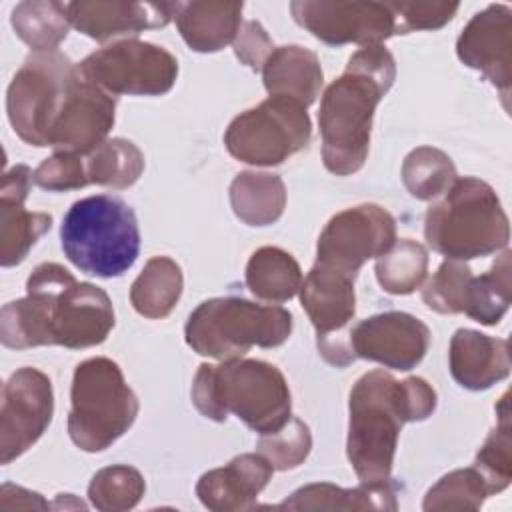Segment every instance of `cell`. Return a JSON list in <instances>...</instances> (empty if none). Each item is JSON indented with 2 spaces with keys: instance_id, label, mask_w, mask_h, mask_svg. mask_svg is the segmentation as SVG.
Wrapping results in <instances>:
<instances>
[{
  "instance_id": "8",
  "label": "cell",
  "mask_w": 512,
  "mask_h": 512,
  "mask_svg": "<svg viewBox=\"0 0 512 512\" xmlns=\"http://www.w3.org/2000/svg\"><path fill=\"white\" fill-rule=\"evenodd\" d=\"M72 408L68 414L70 440L84 452L106 450L138 416V398L110 358H88L74 370Z\"/></svg>"
},
{
  "instance_id": "28",
  "label": "cell",
  "mask_w": 512,
  "mask_h": 512,
  "mask_svg": "<svg viewBox=\"0 0 512 512\" xmlns=\"http://www.w3.org/2000/svg\"><path fill=\"white\" fill-rule=\"evenodd\" d=\"M182 294V270L168 256H154L132 282L130 302L146 318H164Z\"/></svg>"
},
{
  "instance_id": "41",
  "label": "cell",
  "mask_w": 512,
  "mask_h": 512,
  "mask_svg": "<svg viewBox=\"0 0 512 512\" xmlns=\"http://www.w3.org/2000/svg\"><path fill=\"white\" fill-rule=\"evenodd\" d=\"M272 50V40L258 22L250 20L242 26V30H238V36L234 40V52L252 70H262Z\"/></svg>"
},
{
  "instance_id": "3",
  "label": "cell",
  "mask_w": 512,
  "mask_h": 512,
  "mask_svg": "<svg viewBox=\"0 0 512 512\" xmlns=\"http://www.w3.org/2000/svg\"><path fill=\"white\" fill-rule=\"evenodd\" d=\"M394 78L392 54L376 44L352 54L344 74L326 88L318 112L326 170L348 176L364 166L376 106Z\"/></svg>"
},
{
  "instance_id": "30",
  "label": "cell",
  "mask_w": 512,
  "mask_h": 512,
  "mask_svg": "<svg viewBox=\"0 0 512 512\" xmlns=\"http://www.w3.org/2000/svg\"><path fill=\"white\" fill-rule=\"evenodd\" d=\"M84 166L88 184L128 188L140 178L144 156L130 140L112 138L86 154Z\"/></svg>"
},
{
  "instance_id": "22",
  "label": "cell",
  "mask_w": 512,
  "mask_h": 512,
  "mask_svg": "<svg viewBox=\"0 0 512 512\" xmlns=\"http://www.w3.org/2000/svg\"><path fill=\"white\" fill-rule=\"evenodd\" d=\"M452 378L468 390H486L510 374L508 340L460 328L450 340Z\"/></svg>"
},
{
  "instance_id": "31",
  "label": "cell",
  "mask_w": 512,
  "mask_h": 512,
  "mask_svg": "<svg viewBox=\"0 0 512 512\" xmlns=\"http://www.w3.org/2000/svg\"><path fill=\"white\" fill-rule=\"evenodd\" d=\"M16 34L36 52H50L68 36L70 20L62 2H20L12 10Z\"/></svg>"
},
{
  "instance_id": "35",
  "label": "cell",
  "mask_w": 512,
  "mask_h": 512,
  "mask_svg": "<svg viewBox=\"0 0 512 512\" xmlns=\"http://www.w3.org/2000/svg\"><path fill=\"white\" fill-rule=\"evenodd\" d=\"M146 484L142 474L124 464L102 468L88 486V498L102 512H120L134 508L144 496Z\"/></svg>"
},
{
  "instance_id": "13",
  "label": "cell",
  "mask_w": 512,
  "mask_h": 512,
  "mask_svg": "<svg viewBox=\"0 0 512 512\" xmlns=\"http://www.w3.org/2000/svg\"><path fill=\"white\" fill-rule=\"evenodd\" d=\"M394 242V218L376 204H360L330 218L318 238L316 262L356 278L366 260L380 258Z\"/></svg>"
},
{
  "instance_id": "29",
  "label": "cell",
  "mask_w": 512,
  "mask_h": 512,
  "mask_svg": "<svg viewBox=\"0 0 512 512\" xmlns=\"http://www.w3.org/2000/svg\"><path fill=\"white\" fill-rule=\"evenodd\" d=\"M510 286V252L506 250L486 274L470 278L464 314L486 326L498 324L510 306Z\"/></svg>"
},
{
  "instance_id": "39",
  "label": "cell",
  "mask_w": 512,
  "mask_h": 512,
  "mask_svg": "<svg viewBox=\"0 0 512 512\" xmlns=\"http://www.w3.org/2000/svg\"><path fill=\"white\" fill-rule=\"evenodd\" d=\"M34 182L48 192H66L88 184L82 154L54 152L34 170Z\"/></svg>"
},
{
  "instance_id": "32",
  "label": "cell",
  "mask_w": 512,
  "mask_h": 512,
  "mask_svg": "<svg viewBox=\"0 0 512 512\" xmlns=\"http://www.w3.org/2000/svg\"><path fill=\"white\" fill-rule=\"evenodd\" d=\"M428 252L422 244L402 238L376 262V278L390 294H410L426 278Z\"/></svg>"
},
{
  "instance_id": "10",
  "label": "cell",
  "mask_w": 512,
  "mask_h": 512,
  "mask_svg": "<svg viewBox=\"0 0 512 512\" xmlns=\"http://www.w3.org/2000/svg\"><path fill=\"white\" fill-rule=\"evenodd\" d=\"M76 64L58 50L30 54L8 86L6 110L14 132L32 146H48Z\"/></svg>"
},
{
  "instance_id": "5",
  "label": "cell",
  "mask_w": 512,
  "mask_h": 512,
  "mask_svg": "<svg viewBox=\"0 0 512 512\" xmlns=\"http://www.w3.org/2000/svg\"><path fill=\"white\" fill-rule=\"evenodd\" d=\"M60 242L66 258L84 274L116 278L138 258V220L122 198L88 196L76 200L64 214Z\"/></svg>"
},
{
  "instance_id": "38",
  "label": "cell",
  "mask_w": 512,
  "mask_h": 512,
  "mask_svg": "<svg viewBox=\"0 0 512 512\" xmlns=\"http://www.w3.org/2000/svg\"><path fill=\"white\" fill-rule=\"evenodd\" d=\"M312 448V436L308 426L290 418L278 432L262 434L258 442V454H262L274 470H290L304 462Z\"/></svg>"
},
{
  "instance_id": "23",
  "label": "cell",
  "mask_w": 512,
  "mask_h": 512,
  "mask_svg": "<svg viewBox=\"0 0 512 512\" xmlns=\"http://www.w3.org/2000/svg\"><path fill=\"white\" fill-rule=\"evenodd\" d=\"M242 2H176V26L196 52H216L234 42L240 30Z\"/></svg>"
},
{
  "instance_id": "14",
  "label": "cell",
  "mask_w": 512,
  "mask_h": 512,
  "mask_svg": "<svg viewBox=\"0 0 512 512\" xmlns=\"http://www.w3.org/2000/svg\"><path fill=\"white\" fill-rule=\"evenodd\" d=\"M294 20L330 46H376L396 34V18L388 2H316L290 4Z\"/></svg>"
},
{
  "instance_id": "36",
  "label": "cell",
  "mask_w": 512,
  "mask_h": 512,
  "mask_svg": "<svg viewBox=\"0 0 512 512\" xmlns=\"http://www.w3.org/2000/svg\"><path fill=\"white\" fill-rule=\"evenodd\" d=\"M488 488L478 474V470L472 468H460L444 478H440L424 498L422 508L426 512L432 510H478L482 502L486 500Z\"/></svg>"
},
{
  "instance_id": "12",
  "label": "cell",
  "mask_w": 512,
  "mask_h": 512,
  "mask_svg": "<svg viewBox=\"0 0 512 512\" xmlns=\"http://www.w3.org/2000/svg\"><path fill=\"white\" fill-rule=\"evenodd\" d=\"M300 302L316 328L320 354L338 368L354 362L348 330L356 312L354 278L316 262L302 280Z\"/></svg>"
},
{
  "instance_id": "1",
  "label": "cell",
  "mask_w": 512,
  "mask_h": 512,
  "mask_svg": "<svg viewBox=\"0 0 512 512\" xmlns=\"http://www.w3.org/2000/svg\"><path fill=\"white\" fill-rule=\"evenodd\" d=\"M114 326L108 294L78 282L64 266L44 262L26 280V296L2 306L0 340L6 348L102 344Z\"/></svg>"
},
{
  "instance_id": "33",
  "label": "cell",
  "mask_w": 512,
  "mask_h": 512,
  "mask_svg": "<svg viewBox=\"0 0 512 512\" xmlns=\"http://www.w3.org/2000/svg\"><path fill=\"white\" fill-rule=\"evenodd\" d=\"M456 180L452 160L438 148L420 146L412 150L402 164V182L418 200H432L444 194Z\"/></svg>"
},
{
  "instance_id": "20",
  "label": "cell",
  "mask_w": 512,
  "mask_h": 512,
  "mask_svg": "<svg viewBox=\"0 0 512 512\" xmlns=\"http://www.w3.org/2000/svg\"><path fill=\"white\" fill-rule=\"evenodd\" d=\"M70 26L78 32L106 42L116 36L162 28L176 12L174 2H102L80 0L66 4Z\"/></svg>"
},
{
  "instance_id": "18",
  "label": "cell",
  "mask_w": 512,
  "mask_h": 512,
  "mask_svg": "<svg viewBox=\"0 0 512 512\" xmlns=\"http://www.w3.org/2000/svg\"><path fill=\"white\" fill-rule=\"evenodd\" d=\"M458 58L482 72L502 94L508 110L512 82V10L504 4H490L472 16L456 42Z\"/></svg>"
},
{
  "instance_id": "11",
  "label": "cell",
  "mask_w": 512,
  "mask_h": 512,
  "mask_svg": "<svg viewBox=\"0 0 512 512\" xmlns=\"http://www.w3.org/2000/svg\"><path fill=\"white\" fill-rule=\"evenodd\" d=\"M78 68L112 96H160L174 86L178 76V62L168 50L136 38L88 54Z\"/></svg>"
},
{
  "instance_id": "34",
  "label": "cell",
  "mask_w": 512,
  "mask_h": 512,
  "mask_svg": "<svg viewBox=\"0 0 512 512\" xmlns=\"http://www.w3.org/2000/svg\"><path fill=\"white\" fill-rule=\"evenodd\" d=\"M498 424L488 434L484 446L476 454L474 468L482 476L488 494L502 492L512 480V456H510V408H508V392L500 398L496 408Z\"/></svg>"
},
{
  "instance_id": "7",
  "label": "cell",
  "mask_w": 512,
  "mask_h": 512,
  "mask_svg": "<svg viewBox=\"0 0 512 512\" xmlns=\"http://www.w3.org/2000/svg\"><path fill=\"white\" fill-rule=\"evenodd\" d=\"M290 332L292 314L286 308L234 296L202 302L184 328L188 346L196 354L216 360L240 358L252 346H280Z\"/></svg>"
},
{
  "instance_id": "42",
  "label": "cell",
  "mask_w": 512,
  "mask_h": 512,
  "mask_svg": "<svg viewBox=\"0 0 512 512\" xmlns=\"http://www.w3.org/2000/svg\"><path fill=\"white\" fill-rule=\"evenodd\" d=\"M0 508L2 510H48L50 504L36 492L24 490L14 484H2L0 490Z\"/></svg>"
},
{
  "instance_id": "6",
  "label": "cell",
  "mask_w": 512,
  "mask_h": 512,
  "mask_svg": "<svg viewBox=\"0 0 512 512\" xmlns=\"http://www.w3.org/2000/svg\"><path fill=\"white\" fill-rule=\"evenodd\" d=\"M424 236L432 250L448 260H470L494 254L508 244V216L486 182L456 178L446 196L428 208Z\"/></svg>"
},
{
  "instance_id": "25",
  "label": "cell",
  "mask_w": 512,
  "mask_h": 512,
  "mask_svg": "<svg viewBox=\"0 0 512 512\" xmlns=\"http://www.w3.org/2000/svg\"><path fill=\"white\" fill-rule=\"evenodd\" d=\"M276 508L280 510H396L390 482L360 484L344 490L334 484H308L298 488Z\"/></svg>"
},
{
  "instance_id": "19",
  "label": "cell",
  "mask_w": 512,
  "mask_h": 512,
  "mask_svg": "<svg viewBox=\"0 0 512 512\" xmlns=\"http://www.w3.org/2000/svg\"><path fill=\"white\" fill-rule=\"evenodd\" d=\"M32 170L26 164H16L2 176L0 186V264L4 268L20 264L30 248L52 226V216L46 212H28Z\"/></svg>"
},
{
  "instance_id": "16",
  "label": "cell",
  "mask_w": 512,
  "mask_h": 512,
  "mask_svg": "<svg viewBox=\"0 0 512 512\" xmlns=\"http://www.w3.org/2000/svg\"><path fill=\"white\" fill-rule=\"evenodd\" d=\"M116 98L88 80L78 64L50 130L48 146L56 152L90 154L114 126Z\"/></svg>"
},
{
  "instance_id": "15",
  "label": "cell",
  "mask_w": 512,
  "mask_h": 512,
  "mask_svg": "<svg viewBox=\"0 0 512 512\" xmlns=\"http://www.w3.org/2000/svg\"><path fill=\"white\" fill-rule=\"evenodd\" d=\"M54 412L50 378L36 368L16 370L4 384L0 410V462L22 456L48 428Z\"/></svg>"
},
{
  "instance_id": "27",
  "label": "cell",
  "mask_w": 512,
  "mask_h": 512,
  "mask_svg": "<svg viewBox=\"0 0 512 512\" xmlns=\"http://www.w3.org/2000/svg\"><path fill=\"white\" fill-rule=\"evenodd\" d=\"M246 286L260 300L286 302L300 292L302 270L292 254L276 246H262L248 260Z\"/></svg>"
},
{
  "instance_id": "4",
  "label": "cell",
  "mask_w": 512,
  "mask_h": 512,
  "mask_svg": "<svg viewBox=\"0 0 512 512\" xmlns=\"http://www.w3.org/2000/svg\"><path fill=\"white\" fill-rule=\"evenodd\" d=\"M192 402L206 418L224 422L234 414L260 436L278 432L292 408L284 374L274 364L250 358L202 364L194 376Z\"/></svg>"
},
{
  "instance_id": "17",
  "label": "cell",
  "mask_w": 512,
  "mask_h": 512,
  "mask_svg": "<svg viewBox=\"0 0 512 512\" xmlns=\"http://www.w3.org/2000/svg\"><path fill=\"white\" fill-rule=\"evenodd\" d=\"M428 344V326L406 312H382L350 330V348L356 358L402 372L412 370L424 358Z\"/></svg>"
},
{
  "instance_id": "21",
  "label": "cell",
  "mask_w": 512,
  "mask_h": 512,
  "mask_svg": "<svg viewBox=\"0 0 512 512\" xmlns=\"http://www.w3.org/2000/svg\"><path fill=\"white\" fill-rule=\"evenodd\" d=\"M274 468L262 454H240L226 466L200 476L196 494L214 512H238L254 508V500L266 488Z\"/></svg>"
},
{
  "instance_id": "37",
  "label": "cell",
  "mask_w": 512,
  "mask_h": 512,
  "mask_svg": "<svg viewBox=\"0 0 512 512\" xmlns=\"http://www.w3.org/2000/svg\"><path fill=\"white\" fill-rule=\"evenodd\" d=\"M472 270L460 260H446L422 288V300L440 314L464 312V300Z\"/></svg>"
},
{
  "instance_id": "26",
  "label": "cell",
  "mask_w": 512,
  "mask_h": 512,
  "mask_svg": "<svg viewBox=\"0 0 512 512\" xmlns=\"http://www.w3.org/2000/svg\"><path fill=\"white\" fill-rule=\"evenodd\" d=\"M230 204L248 226L274 224L286 206L284 182L276 174L240 172L230 184Z\"/></svg>"
},
{
  "instance_id": "40",
  "label": "cell",
  "mask_w": 512,
  "mask_h": 512,
  "mask_svg": "<svg viewBox=\"0 0 512 512\" xmlns=\"http://www.w3.org/2000/svg\"><path fill=\"white\" fill-rule=\"evenodd\" d=\"M396 18V34L438 30L458 12V2H388Z\"/></svg>"
},
{
  "instance_id": "9",
  "label": "cell",
  "mask_w": 512,
  "mask_h": 512,
  "mask_svg": "<svg viewBox=\"0 0 512 512\" xmlns=\"http://www.w3.org/2000/svg\"><path fill=\"white\" fill-rule=\"evenodd\" d=\"M312 134L306 106L286 96H270L236 116L226 134V150L240 162L274 166L300 152Z\"/></svg>"
},
{
  "instance_id": "2",
  "label": "cell",
  "mask_w": 512,
  "mask_h": 512,
  "mask_svg": "<svg viewBox=\"0 0 512 512\" xmlns=\"http://www.w3.org/2000/svg\"><path fill=\"white\" fill-rule=\"evenodd\" d=\"M348 406V460L362 484H380L390 482L402 426L428 418L436 408V392L424 378L400 382L384 370H372L356 380Z\"/></svg>"
},
{
  "instance_id": "24",
  "label": "cell",
  "mask_w": 512,
  "mask_h": 512,
  "mask_svg": "<svg viewBox=\"0 0 512 512\" xmlns=\"http://www.w3.org/2000/svg\"><path fill=\"white\" fill-rule=\"evenodd\" d=\"M262 78L270 96H286L306 108L318 98L322 88L318 56L302 46L274 48L262 66Z\"/></svg>"
}]
</instances>
